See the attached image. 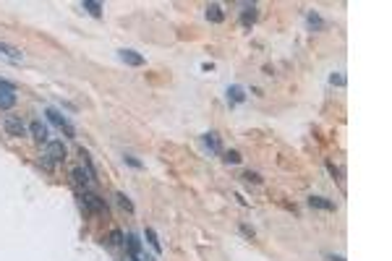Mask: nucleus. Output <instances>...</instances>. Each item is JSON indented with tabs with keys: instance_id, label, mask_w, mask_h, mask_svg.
<instances>
[{
	"instance_id": "1",
	"label": "nucleus",
	"mask_w": 392,
	"mask_h": 261,
	"mask_svg": "<svg viewBox=\"0 0 392 261\" xmlns=\"http://www.w3.org/2000/svg\"><path fill=\"white\" fill-rule=\"evenodd\" d=\"M63 160H66V146H63V141H47V146H44V154H42V165L50 170L55 162H63Z\"/></svg>"
},
{
	"instance_id": "2",
	"label": "nucleus",
	"mask_w": 392,
	"mask_h": 261,
	"mask_svg": "<svg viewBox=\"0 0 392 261\" xmlns=\"http://www.w3.org/2000/svg\"><path fill=\"white\" fill-rule=\"evenodd\" d=\"M3 128H6L8 136H16V139L26 136V126L21 123V118H16V115H6L3 118Z\"/></svg>"
},
{
	"instance_id": "3",
	"label": "nucleus",
	"mask_w": 392,
	"mask_h": 261,
	"mask_svg": "<svg viewBox=\"0 0 392 261\" xmlns=\"http://www.w3.org/2000/svg\"><path fill=\"white\" fill-rule=\"evenodd\" d=\"M81 201H84V206H86L89 212H94V214H105V212H108V206H105V201H102L100 196H94V193H84V198H81Z\"/></svg>"
},
{
	"instance_id": "4",
	"label": "nucleus",
	"mask_w": 392,
	"mask_h": 261,
	"mask_svg": "<svg viewBox=\"0 0 392 261\" xmlns=\"http://www.w3.org/2000/svg\"><path fill=\"white\" fill-rule=\"evenodd\" d=\"M47 118L55 123V126L60 128V131H66V136H73V128H71V123L63 118V115H60L58 110H47Z\"/></svg>"
},
{
	"instance_id": "5",
	"label": "nucleus",
	"mask_w": 392,
	"mask_h": 261,
	"mask_svg": "<svg viewBox=\"0 0 392 261\" xmlns=\"http://www.w3.org/2000/svg\"><path fill=\"white\" fill-rule=\"evenodd\" d=\"M120 60H123L126 66H144V58L133 50H120Z\"/></svg>"
},
{
	"instance_id": "6",
	"label": "nucleus",
	"mask_w": 392,
	"mask_h": 261,
	"mask_svg": "<svg viewBox=\"0 0 392 261\" xmlns=\"http://www.w3.org/2000/svg\"><path fill=\"white\" fill-rule=\"evenodd\" d=\"M29 131H32V136H34V139H37L39 144H44V141H47V126H42L39 120H34L32 126H29Z\"/></svg>"
},
{
	"instance_id": "7",
	"label": "nucleus",
	"mask_w": 392,
	"mask_h": 261,
	"mask_svg": "<svg viewBox=\"0 0 392 261\" xmlns=\"http://www.w3.org/2000/svg\"><path fill=\"white\" fill-rule=\"evenodd\" d=\"M309 204H311V206H316V209L335 212V201H327V198H322V196H311V198H309Z\"/></svg>"
},
{
	"instance_id": "8",
	"label": "nucleus",
	"mask_w": 392,
	"mask_h": 261,
	"mask_svg": "<svg viewBox=\"0 0 392 261\" xmlns=\"http://www.w3.org/2000/svg\"><path fill=\"white\" fill-rule=\"evenodd\" d=\"M207 19L212 21V24H220L225 16H222V8L217 6V3H212V6H207Z\"/></svg>"
},
{
	"instance_id": "9",
	"label": "nucleus",
	"mask_w": 392,
	"mask_h": 261,
	"mask_svg": "<svg viewBox=\"0 0 392 261\" xmlns=\"http://www.w3.org/2000/svg\"><path fill=\"white\" fill-rule=\"evenodd\" d=\"M16 105V94L13 91H0V110H11Z\"/></svg>"
},
{
	"instance_id": "10",
	"label": "nucleus",
	"mask_w": 392,
	"mask_h": 261,
	"mask_svg": "<svg viewBox=\"0 0 392 261\" xmlns=\"http://www.w3.org/2000/svg\"><path fill=\"white\" fill-rule=\"evenodd\" d=\"M73 180H76V183H89V180H92V170H84V167H73Z\"/></svg>"
},
{
	"instance_id": "11",
	"label": "nucleus",
	"mask_w": 392,
	"mask_h": 261,
	"mask_svg": "<svg viewBox=\"0 0 392 261\" xmlns=\"http://www.w3.org/2000/svg\"><path fill=\"white\" fill-rule=\"evenodd\" d=\"M0 53H6V55L13 58V60H21V53H19L16 47H11V44H6V42H0Z\"/></svg>"
},
{
	"instance_id": "12",
	"label": "nucleus",
	"mask_w": 392,
	"mask_h": 261,
	"mask_svg": "<svg viewBox=\"0 0 392 261\" xmlns=\"http://www.w3.org/2000/svg\"><path fill=\"white\" fill-rule=\"evenodd\" d=\"M228 97H230L233 102H243V99H246V94H243V89H240V86H230V89H228Z\"/></svg>"
},
{
	"instance_id": "13",
	"label": "nucleus",
	"mask_w": 392,
	"mask_h": 261,
	"mask_svg": "<svg viewBox=\"0 0 392 261\" xmlns=\"http://www.w3.org/2000/svg\"><path fill=\"white\" fill-rule=\"evenodd\" d=\"M84 8L92 13V16H102V6L100 3H94V0H84Z\"/></svg>"
},
{
	"instance_id": "14",
	"label": "nucleus",
	"mask_w": 392,
	"mask_h": 261,
	"mask_svg": "<svg viewBox=\"0 0 392 261\" xmlns=\"http://www.w3.org/2000/svg\"><path fill=\"white\" fill-rule=\"evenodd\" d=\"M204 144L212 149V151H220V141H217V136H215V133H207V136H204Z\"/></svg>"
},
{
	"instance_id": "15",
	"label": "nucleus",
	"mask_w": 392,
	"mask_h": 261,
	"mask_svg": "<svg viewBox=\"0 0 392 261\" xmlns=\"http://www.w3.org/2000/svg\"><path fill=\"white\" fill-rule=\"evenodd\" d=\"M146 240L152 243V248H155L157 253L162 251V245H160V240H157V235H155V230H146Z\"/></svg>"
},
{
	"instance_id": "16",
	"label": "nucleus",
	"mask_w": 392,
	"mask_h": 261,
	"mask_svg": "<svg viewBox=\"0 0 392 261\" xmlns=\"http://www.w3.org/2000/svg\"><path fill=\"white\" fill-rule=\"evenodd\" d=\"M254 19H256V8L251 6V8L243 13V19H240V21H243V26H249V24H254Z\"/></svg>"
},
{
	"instance_id": "17",
	"label": "nucleus",
	"mask_w": 392,
	"mask_h": 261,
	"mask_svg": "<svg viewBox=\"0 0 392 261\" xmlns=\"http://www.w3.org/2000/svg\"><path fill=\"white\" fill-rule=\"evenodd\" d=\"M225 162H228V165H238L240 162V154H238V151H225Z\"/></svg>"
},
{
	"instance_id": "18",
	"label": "nucleus",
	"mask_w": 392,
	"mask_h": 261,
	"mask_svg": "<svg viewBox=\"0 0 392 261\" xmlns=\"http://www.w3.org/2000/svg\"><path fill=\"white\" fill-rule=\"evenodd\" d=\"M110 243L113 245H120V243H123V233H120V230H113V233H110Z\"/></svg>"
},
{
	"instance_id": "19",
	"label": "nucleus",
	"mask_w": 392,
	"mask_h": 261,
	"mask_svg": "<svg viewBox=\"0 0 392 261\" xmlns=\"http://www.w3.org/2000/svg\"><path fill=\"white\" fill-rule=\"evenodd\" d=\"M118 201H120V206H123V209H128V212H133V204L128 201V198H126L123 193H118Z\"/></svg>"
},
{
	"instance_id": "20",
	"label": "nucleus",
	"mask_w": 392,
	"mask_h": 261,
	"mask_svg": "<svg viewBox=\"0 0 392 261\" xmlns=\"http://www.w3.org/2000/svg\"><path fill=\"white\" fill-rule=\"evenodd\" d=\"M16 86H13L11 81H6V79H0V91H13Z\"/></svg>"
},
{
	"instance_id": "21",
	"label": "nucleus",
	"mask_w": 392,
	"mask_h": 261,
	"mask_svg": "<svg viewBox=\"0 0 392 261\" xmlns=\"http://www.w3.org/2000/svg\"><path fill=\"white\" fill-rule=\"evenodd\" d=\"M329 81L337 84V86H345V76H335V73H332V79H329Z\"/></svg>"
},
{
	"instance_id": "22",
	"label": "nucleus",
	"mask_w": 392,
	"mask_h": 261,
	"mask_svg": "<svg viewBox=\"0 0 392 261\" xmlns=\"http://www.w3.org/2000/svg\"><path fill=\"white\" fill-rule=\"evenodd\" d=\"M309 24H311V26H322L319 16H314V13H309Z\"/></svg>"
}]
</instances>
